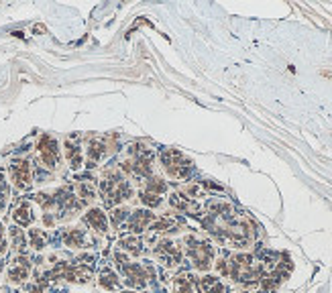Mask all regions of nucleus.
<instances>
[{"label": "nucleus", "instance_id": "f257e3e1", "mask_svg": "<svg viewBox=\"0 0 332 293\" xmlns=\"http://www.w3.org/2000/svg\"><path fill=\"white\" fill-rule=\"evenodd\" d=\"M153 161H155L153 151L145 145H141V143H135L128 149V159L123 161L121 165H123L124 173H130L135 177H151Z\"/></svg>", "mask_w": 332, "mask_h": 293}, {"label": "nucleus", "instance_id": "f03ea898", "mask_svg": "<svg viewBox=\"0 0 332 293\" xmlns=\"http://www.w3.org/2000/svg\"><path fill=\"white\" fill-rule=\"evenodd\" d=\"M100 194H102L106 206H114V204H121L128 198H132V187L119 171L110 169V171H106L102 181H100Z\"/></svg>", "mask_w": 332, "mask_h": 293}, {"label": "nucleus", "instance_id": "7ed1b4c3", "mask_svg": "<svg viewBox=\"0 0 332 293\" xmlns=\"http://www.w3.org/2000/svg\"><path fill=\"white\" fill-rule=\"evenodd\" d=\"M161 165L173 179H188L192 173V161L186 159L177 149H167L161 153Z\"/></svg>", "mask_w": 332, "mask_h": 293}, {"label": "nucleus", "instance_id": "20e7f679", "mask_svg": "<svg viewBox=\"0 0 332 293\" xmlns=\"http://www.w3.org/2000/svg\"><path fill=\"white\" fill-rule=\"evenodd\" d=\"M186 245H188V254L192 256L194 267L198 271H208L214 258V249L208 243L196 240L194 236H186Z\"/></svg>", "mask_w": 332, "mask_h": 293}, {"label": "nucleus", "instance_id": "39448f33", "mask_svg": "<svg viewBox=\"0 0 332 293\" xmlns=\"http://www.w3.org/2000/svg\"><path fill=\"white\" fill-rule=\"evenodd\" d=\"M37 151H39V159L47 169H55L59 165V145L53 136L43 134L39 143H37Z\"/></svg>", "mask_w": 332, "mask_h": 293}, {"label": "nucleus", "instance_id": "423d86ee", "mask_svg": "<svg viewBox=\"0 0 332 293\" xmlns=\"http://www.w3.org/2000/svg\"><path fill=\"white\" fill-rule=\"evenodd\" d=\"M10 179L14 183V187L19 192H27V189L33 185V177H31V165L29 161H14L10 165Z\"/></svg>", "mask_w": 332, "mask_h": 293}, {"label": "nucleus", "instance_id": "0eeeda50", "mask_svg": "<svg viewBox=\"0 0 332 293\" xmlns=\"http://www.w3.org/2000/svg\"><path fill=\"white\" fill-rule=\"evenodd\" d=\"M155 254L161 263H165L167 267H175L181 263V251L177 245H173V240H161L155 247Z\"/></svg>", "mask_w": 332, "mask_h": 293}, {"label": "nucleus", "instance_id": "6e6552de", "mask_svg": "<svg viewBox=\"0 0 332 293\" xmlns=\"http://www.w3.org/2000/svg\"><path fill=\"white\" fill-rule=\"evenodd\" d=\"M121 271L126 279V285L137 287V289H143L147 285V269L141 267L139 263H126L121 267Z\"/></svg>", "mask_w": 332, "mask_h": 293}, {"label": "nucleus", "instance_id": "1a4fd4ad", "mask_svg": "<svg viewBox=\"0 0 332 293\" xmlns=\"http://www.w3.org/2000/svg\"><path fill=\"white\" fill-rule=\"evenodd\" d=\"M153 222H155V214L151 210H135L128 216V230L132 234H139V232L147 230Z\"/></svg>", "mask_w": 332, "mask_h": 293}, {"label": "nucleus", "instance_id": "9d476101", "mask_svg": "<svg viewBox=\"0 0 332 293\" xmlns=\"http://www.w3.org/2000/svg\"><path fill=\"white\" fill-rule=\"evenodd\" d=\"M29 273H31V263L27 256H16L10 269H8V281L10 283H23L25 279H29Z\"/></svg>", "mask_w": 332, "mask_h": 293}, {"label": "nucleus", "instance_id": "9b49d317", "mask_svg": "<svg viewBox=\"0 0 332 293\" xmlns=\"http://www.w3.org/2000/svg\"><path fill=\"white\" fill-rule=\"evenodd\" d=\"M169 204H171V208H175L179 212H188V214H194V216L200 214V204L194 202L192 198H188L186 194H181V192L171 194L169 196Z\"/></svg>", "mask_w": 332, "mask_h": 293}, {"label": "nucleus", "instance_id": "f8f14e48", "mask_svg": "<svg viewBox=\"0 0 332 293\" xmlns=\"http://www.w3.org/2000/svg\"><path fill=\"white\" fill-rule=\"evenodd\" d=\"M84 222L88 224L92 230L100 232V234L108 230V216H106L100 208H90V210L86 212V216H84Z\"/></svg>", "mask_w": 332, "mask_h": 293}, {"label": "nucleus", "instance_id": "ddd939ff", "mask_svg": "<svg viewBox=\"0 0 332 293\" xmlns=\"http://www.w3.org/2000/svg\"><path fill=\"white\" fill-rule=\"evenodd\" d=\"M12 220L16 222V226L27 228L35 222V212H33V206L29 202H21L12 212Z\"/></svg>", "mask_w": 332, "mask_h": 293}, {"label": "nucleus", "instance_id": "4468645a", "mask_svg": "<svg viewBox=\"0 0 332 293\" xmlns=\"http://www.w3.org/2000/svg\"><path fill=\"white\" fill-rule=\"evenodd\" d=\"M92 277V269L86 267V265H68L65 267V273H63V279L68 281H74V283H88Z\"/></svg>", "mask_w": 332, "mask_h": 293}, {"label": "nucleus", "instance_id": "2eb2a0df", "mask_svg": "<svg viewBox=\"0 0 332 293\" xmlns=\"http://www.w3.org/2000/svg\"><path fill=\"white\" fill-rule=\"evenodd\" d=\"M108 153V145L102 139H92L88 143V167H96V163H100Z\"/></svg>", "mask_w": 332, "mask_h": 293}, {"label": "nucleus", "instance_id": "dca6fc26", "mask_svg": "<svg viewBox=\"0 0 332 293\" xmlns=\"http://www.w3.org/2000/svg\"><path fill=\"white\" fill-rule=\"evenodd\" d=\"M65 157H68V161H70V167H72V169H80V167H82V163H84V153H82L80 145H78V143H74L72 139L65 141Z\"/></svg>", "mask_w": 332, "mask_h": 293}, {"label": "nucleus", "instance_id": "f3484780", "mask_svg": "<svg viewBox=\"0 0 332 293\" xmlns=\"http://www.w3.org/2000/svg\"><path fill=\"white\" fill-rule=\"evenodd\" d=\"M63 243L70 249H84L86 247V232L80 228H70L63 232Z\"/></svg>", "mask_w": 332, "mask_h": 293}, {"label": "nucleus", "instance_id": "a211bd4d", "mask_svg": "<svg viewBox=\"0 0 332 293\" xmlns=\"http://www.w3.org/2000/svg\"><path fill=\"white\" fill-rule=\"evenodd\" d=\"M98 283H100V287L106 289V291H114V289H119L121 279H119V275H116L114 271L104 269V271L100 273V279H98Z\"/></svg>", "mask_w": 332, "mask_h": 293}, {"label": "nucleus", "instance_id": "6ab92c4d", "mask_svg": "<svg viewBox=\"0 0 332 293\" xmlns=\"http://www.w3.org/2000/svg\"><path fill=\"white\" fill-rule=\"evenodd\" d=\"M200 287L204 293H224V285L218 277H212V275H204L200 279Z\"/></svg>", "mask_w": 332, "mask_h": 293}, {"label": "nucleus", "instance_id": "aec40b11", "mask_svg": "<svg viewBox=\"0 0 332 293\" xmlns=\"http://www.w3.org/2000/svg\"><path fill=\"white\" fill-rule=\"evenodd\" d=\"M121 247H123V251L130 252L132 256H139L143 252V240L139 236H124L121 240Z\"/></svg>", "mask_w": 332, "mask_h": 293}, {"label": "nucleus", "instance_id": "412c9836", "mask_svg": "<svg viewBox=\"0 0 332 293\" xmlns=\"http://www.w3.org/2000/svg\"><path fill=\"white\" fill-rule=\"evenodd\" d=\"M8 236L14 251H23L27 247V234L21 230V226H10L8 228Z\"/></svg>", "mask_w": 332, "mask_h": 293}, {"label": "nucleus", "instance_id": "4be33fe9", "mask_svg": "<svg viewBox=\"0 0 332 293\" xmlns=\"http://www.w3.org/2000/svg\"><path fill=\"white\" fill-rule=\"evenodd\" d=\"M175 228H177V222L169 216H163V218H159L151 224L153 232H175Z\"/></svg>", "mask_w": 332, "mask_h": 293}, {"label": "nucleus", "instance_id": "5701e85b", "mask_svg": "<svg viewBox=\"0 0 332 293\" xmlns=\"http://www.w3.org/2000/svg\"><path fill=\"white\" fill-rule=\"evenodd\" d=\"M29 245L35 251H43L45 245H47V234L43 230H39V228L29 230Z\"/></svg>", "mask_w": 332, "mask_h": 293}, {"label": "nucleus", "instance_id": "b1692460", "mask_svg": "<svg viewBox=\"0 0 332 293\" xmlns=\"http://www.w3.org/2000/svg\"><path fill=\"white\" fill-rule=\"evenodd\" d=\"M173 293H194V285H192V277L188 275H179L173 279Z\"/></svg>", "mask_w": 332, "mask_h": 293}, {"label": "nucleus", "instance_id": "393cba45", "mask_svg": "<svg viewBox=\"0 0 332 293\" xmlns=\"http://www.w3.org/2000/svg\"><path fill=\"white\" fill-rule=\"evenodd\" d=\"M145 192L155 194V196H161V194L167 192V183H165L163 179H159V177H149V181H147V185H145Z\"/></svg>", "mask_w": 332, "mask_h": 293}, {"label": "nucleus", "instance_id": "a878e982", "mask_svg": "<svg viewBox=\"0 0 332 293\" xmlns=\"http://www.w3.org/2000/svg\"><path fill=\"white\" fill-rule=\"evenodd\" d=\"M78 196L84 200V202H90V200L96 198V189H94L92 183H88V181H80V183H78Z\"/></svg>", "mask_w": 332, "mask_h": 293}, {"label": "nucleus", "instance_id": "bb28decb", "mask_svg": "<svg viewBox=\"0 0 332 293\" xmlns=\"http://www.w3.org/2000/svg\"><path fill=\"white\" fill-rule=\"evenodd\" d=\"M139 200H141L143 206H147V208H159L161 206V198L155 196V194H149V192H141Z\"/></svg>", "mask_w": 332, "mask_h": 293}, {"label": "nucleus", "instance_id": "cd10ccee", "mask_svg": "<svg viewBox=\"0 0 332 293\" xmlns=\"http://www.w3.org/2000/svg\"><path fill=\"white\" fill-rule=\"evenodd\" d=\"M35 202L41 206L43 210H51V208H55V198H53V194H45V192H41V194L35 196Z\"/></svg>", "mask_w": 332, "mask_h": 293}, {"label": "nucleus", "instance_id": "c85d7f7f", "mask_svg": "<svg viewBox=\"0 0 332 293\" xmlns=\"http://www.w3.org/2000/svg\"><path fill=\"white\" fill-rule=\"evenodd\" d=\"M130 216V212L124 208V206H121V208H114L112 210V214H110V220H112V224L114 226H121V224L126 220Z\"/></svg>", "mask_w": 332, "mask_h": 293}, {"label": "nucleus", "instance_id": "c756f323", "mask_svg": "<svg viewBox=\"0 0 332 293\" xmlns=\"http://www.w3.org/2000/svg\"><path fill=\"white\" fill-rule=\"evenodd\" d=\"M6 198H8V185H6L4 177L0 175V210H4V206H6Z\"/></svg>", "mask_w": 332, "mask_h": 293}, {"label": "nucleus", "instance_id": "7c9ffc66", "mask_svg": "<svg viewBox=\"0 0 332 293\" xmlns=\"http://www.w3.org/2000/svg\"><path fill=\"white\" fill-rule=\"evenodd\" d=\"M216 271L220 275H228V263L224 261V258H218V261H216Z\"/></svg>", "mask_w": 332, "mask_h": 293}, {"label": "nucleus", "instance_id": "2f4dec72", "mask_svg": "<svg viewBox=\"0 0 332 293\" xmlns=\"http://www.w3.org/2000/svg\"><path fill=\"white\" fill-rule=\"evenodd\" d=\"M4 252H6V240H4V228H2V224H0V256Z\"/></svg>", "mask_w": 332, "mask_h": 293}, {"label": "nucleus", "instance_id": "473e14b6", "mask_svg": "<svg viewBox=\"0 0 332 293\" xmlns=\"http://www.w3.org/2000/svg\"><path fill=\"white\" fill-rule=\"evenodd\" d=\"M114 261L119 263V267H123V265H126V263H130V261H128V256H126V254H123V252H116V254H114Z\"/></svg>", "mask_w": 332, "mask_h": 293}, {"label": "nucleus", "instance_id": "72a5a7b5", "mask_svg": "<svg viewBox=\"0 0 332 293\" xmlns=\"http://www.w3.org/2000/svg\"><path fill=\"white\" fill-rule=\"evenodd\" d=\"M43 220H45V224H47V226H53V218L49 216V214H45V216H43Z\"/></svg>", "mask_w": 332, "mask_h": 293}, {"label": "nucleus", "instance_id": "f704fd0d", "mask_svg": "<svg viewBox=\"0 0 332 293\" xmlns=\"http://www.w3.org/2000/svg\"><path fill=\"white\" fill-rule=\"evenodd\" d=\"M31 293H43V291H41V287H35V289H33Z\"/></svg>", "mask_w": 332, "mask_h": 293}, {"label": "nucleus", "instance_id": "c9c22d12", "mask_svg": "<svg viewBox=\"0 0 332 293\" xmlns=\"http://www.w3.org/2000/svg\"><path fill=\"white\" fill-rule=\"evenodd\" d=\"M121 293H135V291H121Z\"/></svg>", "mask_w": 332, "mask_h": 293}]
</instances>
